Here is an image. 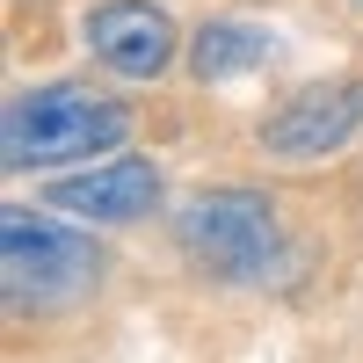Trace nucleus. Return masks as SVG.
<instances>
[{"label":"nucleus","instance_id":"f257e3e1","mask_svg":"<svg viewBox=\"0 0 363 363\" xmlns=\"http://www.w3.org/2000/svg\"><path fill=\"white\" fill-rule=\"evenodd\" d=\"M131 138V109L95 95V87H29L0 116V160L15 174L22 167H58V160H87V153H116Z\"/></svg>","mask_w":363,"mask_h":363},{"label":"nucleus","instance_id":"f03ea898","mask_svg":"<svg viewBox=\"0 0 363 363\" xmlns=\"http://www.w3.org/2000/svg\"><path fill=\"white\" fill-rule=\"evenodd\" d=\"M174 233L189 247V262L211 269V277H225V284H255V277H269L284 262L277 203L255 196V189H196L182 203Z\"/></svg>","mask_w":363,"mask_h":363},{"label":"nucleus","instance_id":"7ed1b4c3","mask_svg":"<svg viewBox=\"0 0 363 363\" xmlns=\"http://www.w3.org/2000/svg\"><path fill=\"white\" fill-rule=\"evenodd\" d=\"M0 269H8V306L22 313H58L73 298L95 291V240L73 233V225H51V218H29V211H8L0 218Z\"/></svg>","mask_w":363,"mask_h":363},{"label":"nucleus","instance_id":"20e7f679","mask_svg":"<svg viewBox=\"0 0 363 363\" xmlns=\"http://www.w3.org/2000/svg\"><path fill=\"white\" fill-rule=\"evenodd\" d=\"M356 131H363V87L356 80H327V87H298L262 124V145L277 160H320V153H342Z\"/></svg>","mask_w":363,"mask_h":363},{"label":"nucleus","instance_id":"39448f33","mask_svg":"<svg viewBox=\"0 0 363 363\" xmlns=\"http://www.w3.org/2000/svg\"><path fill=\"white\" fill-rule=\"evenodd\" d=\"M87 51H95L116 80H160L174 66V22L153 0H102V8L87 15Z\"/></svg>","mask_w":363,"mask_h":363},{"label":"nucleus","instance_id":"423d86ee","mask_svg":"<svg viewBox=\"0 0 363 363\" xmlns=\"http://www.w3.org/2000/svg\"><path fill=\"white\" fill-rule=\"evenodd\" d=\"M153 203H160V167L138 153H116V160H95L66 182H51V211H73L87 225H131Z\"/></svg>","mask_w":363,"mask_h":363},{"label":"nucleus","instance_id":"0eeeda50","mask_svg":"<svg viewBox=\"0 0 363 363\" xmlns=\"http://www.w3.org/2000/svg\"><path fill=\"white\" fill-rule=\"evenodd\" d=\"M277 58V37H269L262 22H203L196 37H189V66H196V80H240V73H255V66H269Z\"/></svg>","mask_w":363,"mask_h":363}]
</instances>
